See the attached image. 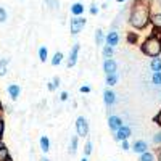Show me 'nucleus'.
Listing matches in <instances>:
<instances>
[{"label": "nucleus", "instance_id": "1", "mask_svg": "<svg viewBox=\"0 0 161 161\" xmlns=\"http://www.w3.org/2000/svg\"><path fill=\"white\" fill-rule=\"evenodd\" d=\"M150 3L148 0H136L130 7V15H129V24L132 28L139 31L145 29L150 24Z\"/></svg>", "mask_w": 161, "mask_h": 161}, {"label": "nucleus", "instance_id": "2", "mask_svg": "<svg viewBox=\"0 0 161 161\" xmlns=\"http://www.w3.org/2000/svg\"><path fill=\"white\" fill-rule=\"evenodd\" d=\"M140 50L145 57H150V58L159 57L161 55V37L156 32L150 37H147L143 40V44L140 45Z\"/></svg>", "mask_w": 161, "mask_h": 161}, {"label": "nucleus", "instance_id": "3", "mask_svg": "<svg viewBox=\"0 0 161 161\" xmlns=\"http://www.w3.org/2000/svg\"><path fill=\"white\" fill-rule=\"evenodd\" d=\"M76 132H77V137H87L89 136V123L84 116H79L76 119Z\"/></svg>", "mask_w": 161, "mask_h": 161}, {"label": "nucleus", "instance_id": "4", "mask_svg": "<svg viewBox=\"0 0 161 161\" xmlns=\"http://www.w3.org/2000/svg\"><path fill=\"white\" fill-rule=\"evenodd\" d=\"M86 24H87V19H86L84 16H74V18L71 19V24H69V28H71V34H73V36L79 34L80 31H82V29L86 28Z\"/></svg>", "mask_w": 161, "mask_h": 161}, {"label": "nucleus", "instance_id": "5", "mask_svg": "<svg viewBox=\"0 0 161 161\" xmlns=\"http://www.w3.org/2000/svg\"><path fill=\"white\" fill-rule=\"evenodd\" d=\"M130 136H132V129H130V126L124 124V126H121V127L114 132V140H118V142L129 140Z\"/></svg>", "mask_w": 161, "mask_h": 161}, {"label": "nucleus", "instance_id": "6", "mask_svg": "<svg viewBox=\"0 0 161 161\" xmlns=\"http://www.w3.org/2000/svg\"><path fill=\"white\" fill-rule=\"evenodd\" d=\"M130 150L136 155H142L145 152H148V143H147L145 140H136L130 145Z\"/></svg>", "mask_w": 161, "mask_h": 161}, {"label": "nucleus", "instance_id": "7", "mask_svg": "<svg viewBox=\"0 0 161 161\" xmlns=\"http://www.w3.org/2000/svg\"><path fill=\"white\" fill-rule=\"evenodd\" d=\"M119 32L118 31H110L108 34L105 36V45H110V47H116L118 44H119Z\"/></svg>", "mask_w": 161, "mask_h": 161}, {"label": "nucleus", "instance_id": "8", "mask_svg": "<svg viewBox=\"0 0 161 161\" xmlns=\"http://www.w3.org/2000/svg\"><path fill=\"white\" fill-rule=\"evenodd\" d=\"M77 58H79V44H74L71 52H69V57H68V68H74L76 63H77Z\"/></svg>", "mask_w": 161, "mask_h": 161}, {"label": "nucleus", "instance_id": "9", "mask_svg": "<svg viewBox=\"0 0 161 161\" xmlns=\"http://www.w3.org/2000/svg\"><path fill=\"white\" fill-rule=\"evenodd\" d=\"M121 126H124V123H123V119H121L119 116H116V114H111L110 118H108V127L113 130V132H116Z\"/></svg>", "mask_w": 161, "mask_h": 161}, {"label": "nucleus", "instance_id": "10", "mask_svg": "<svg viewBox=\"0 0 161 161\" xmlns=\"http://www.w3.org/2000/svg\"><path fill=\"white\" fill-rule=\"evenodd\" d=\"M103 71H105V74H113V73H116V71H118V63H116L113 58L105 60V61H103Z\"/></svg>", "mask_w": 161, "mask_h": 161}, {"label": "nucleus", "instance_id": "11", "mask_svg": "<svg viewBox=\"0 0 161 161\" xmlns=\"http://www.w3.org/2000/svg\"><path fill=\"white\" fill-rule=\"evenodd\" d=\"M103 102L106 106H113L116 103V93L111 90V89H106L103 92Z\"/></svg>", "mask_w": 161, "mask_h": 161}, {"label": "nucleus", "instance_id": "12", "mask_svg": "<svg viewBox=\"0 0 161 161\" xmlns=\"http://www.w3.org/2000/svg\"><path fill=\"white\" fill-rule=\"evenodd\" d=\"M7 92H8V95L11 100H18V97L21 95V87L18 84H10L7 87Z\"/></svg>", "mask_w": 161, "mask_h": 161}, {"label": "nucleus", "instance_id": "13", "mask_svg": "<svg viewBox=\"0 0 161 161\" xmlns=\"http://www.w3.org/2000/svg\"><path fill=\"white\" fill-rule=\"evenodd\" d=\"M69 10H71V15H73V16H82V13L86 11V7L80 3V2H76V3L71 5Z\"/></svg>", "mask_w": 161, "mask_h": 161}, {"label": "nucleus", "instance_id": "14", "mask_svg": "<svg viewBox=\"0 0 161 161\" xmlns=\"http://www.w3.org/2000/svg\"><path fill=\"white\" fill-rule=\"evenodd\" d=\"M152 15H161V0H148Z\"/></svg>", "mask_w": 161, "mask_h": 161}, {"label": "nucleus", "instance_id": "15", "mask_svg": "<svg viewBox=\"0 0 161 161\" xmlns=\"http://www.w3.org/2000/svg\"><path fill=\"white\" fill-rule=\"evenodd\" d=\"M150 23H152L153 29L156 32H161V15H152L150 16Z\"/></svg>", "mask_w": 161, "mask_h": 161}, {"label": "nucleus", "instance_id": "16", "mask_svg": "<svg viewBox=\"0 0 161 161\" xmlns=\"http://www.w3.org/2000/svg\"><path fill=\"white\" fill-rule=\"evenodd\" d=\"M39 143H40V150H42L44 153H48V150H50V139L47 136H42L40 140H39Z\"/></svg>", "mask_w": 161, "mask_h": 161}, {"label": "nucleus", "instance_id": "17", "mask_svg": "<svg viewBox=\"0 0 161 161\" xmlns=\"http://www.w3.org/2000/svg\"><path fill=\"white\" fill-rule=\"evenodd\" d=\"M139 161H156V155L155 152H145L142 155H139Z\"/></svg>", "mask_w": 161, "mask_h": 161}, {"label": "nucleus", "instance_id": "18", "mask_svg": "<svg viewBox=\"0 0 161 161\" xmlns=\"http://www.w3.org/2000/svg\"><path fill=\"white\" fill-rule=\"evenodd\" d=\"M105 84L108 87H113L118 84V73H113V74H106V79H105Z\"/></svg>", "mask_w": 161, "mask_h": 161}, {"label": "nucleus", "instance_id": "19", "mask_svg": "<svg viewBox=\"0 0 161 161\" xmlns=\"http://www.w3.org/2000/svg\"><path fill=\"white\" fill-rule=\"evenodd\" d=\"M102 55H103V58H105V60L113 58V55H114V48H113V47H110V45H103Z\"/></svg>", "mask_w": 161, "mask_h": 161}, {"label": "nucleus", "instance_id": "20", "mask_svg": "<svg viewBox=\"0 0 161 161\" xmlns=\"http://www.w3.org/2000/svg\"><path fill=\"white\" fill-rule=\"evenodd\" d=\"M77 147H79V137L77 136H73L71 137V142H69V153L71 155H76Z\"/></svg>", "mask_w": 161, "mask_h": 161}, {"label": "nucleus", "instance_id": "21", "mask_svg": "<svg viewBox=\"0 0 161 161\" xmlns=\"http://www.w3.org/2000/svg\"><path fill=\"white\" fill-rule=\"evenodd\" d=\"M60 84H61V82H60V77H58V76H55V77H53V79L50 80V82H48V86H47V87H48V90H50V92H55V90L60 87Z\"/></svg>", "mask_w": 161, "mask_h": 161}, {"label": "nucleus", "instance_id": "22", "mask_svg": "<svg viewBox=\"0 0 161 161\" xmlns=\"http://www.w3.org/2000/svg\"><path fill=\"white\" fill-rule=\"evenodd\" d=\"M150 68H152L153 73H155V71H161V58H159V57L152 58V61H150Z\"/></svg>", "mask_w": 161, "mask_h": 161}, {"label": "nucleus", "instance_id": "23", "mask_svg": "<svg viewBox=\"0 0 161 161\" xmlns=\"http://www.w3.org/2000/svg\"><path fill=\"white\" fill-rule=\"evenodd\" d=\"M47 57H48V48L45 45L39 47V60L42 61V63H45L47 61Z\"/></svg>", "mask_w": 161, "mask_h": 161}, {"label": "nucleus", "instance_id": "24", "mask_svg": "<svg viewBox=\"0 0 161 161\" xmlns=\"http://www.w3.org/2000/svg\"><path fill=\"white\" fill-rule=\"evenodd\" d=\"M8 63H10V58H2V60H0V76H5L7 74Z\"/></svg>", "mask_w": 161, "mask_h": 161}, {"label": "nucleus", "instance_id": "25", "mask_svg": "<svg viewBox=\"0 0 161 161\" xmlns=\"http://www.w3.org/2000/svg\"><path fill=\"white\" fill-rule=\"evenodd\" d=\"M95 44L97 45H103L105 44V34L102 29H97L95 31Z\"/></svg>", "mask_w": 161, "mask_h": 161}, {"label": "nucleus", "instance_id": "26", "mask_svg": "<svg viewBox=\"0 0 161 161\" xmlns=\"http://www.w3.org/2000/svg\"><path fill=\"white\" fill-rule=\"evenodd\" d=\"M63 58H64V57H63V53H61V52H55V55H53V58H52L50 63H52L53 66H58V64L63 61Z\"/></svg>", "mask_w": 161, "mask_h": 161}, {"label": "nucleus", "instance_id": "27", "mask_svg": "<svg viewBox=\"0 0 161 161\" xmlns=\"http://www.w3.org/2000/svg\"><path fill=\"white\" fill-rule=\"evenodd\" d=\"M152 82H153V86L161 87V71H155L152 74Z\"/></svg>", "mask_w": 161, "mask_h": 161}, {"label": "nucleus", "instance_id": "28", "mask_svg": "<svg viewBox=\"0 0 161 161\" xmlns=\"http://www.w3.org/2000/svg\"><path fill=\"white\" fill-rule=\"evenodd\" d=\"M92 150H93V148H92V142H90V140H87V142H86V145H84V156H87V158H89V156H90V153H92Z\"/></svg>", "mask_w": 161, "mask_h": 161}, {"label": "nucleus", "instance_id": "29", "mask_svg": "<svg viewBox=\"0 0 161 161\" xmlns=\"http://www.w3.org/2000/svg\"><path fill=\"white\" fill-rule=\"evenodd\" d=\"M8 156H10L8 148H7V147H2V148H0V161H5Z\"/></svg>", "mask_w": 161, "mask_h": 161}, {"label": "nucleus", "instance_id": "30", "mask_svg": "<svg viewBox=\"0 0 161 161\" xmlns=\"http://www.w3.org/2000/svg\"><path fill=\"white\" fill-rule=\"evenodd\" d=\"M7 18H8L7 10H5L3 7H0V23H5V21H7Z\"/></svg>", "mask_w": 161, "mask_h": 161}, {"label": "nucleus", "instance_id": "31", "mask_svg": "<svg viewBox=\"0 0 161 161\" xmlns=\"http://www.w3.org/2000/svg\"><path fill=\"white\" fill-rule=\"evenodd\" d=\"M45 2H47V7H50L52 10L58 8V0H45Z\"/></svg>", "mask_w": 161, "mask_h": 161}, {"label": "nucleus", "instance_id": "32", "mask_svg": "<svg viewBox=\"0 0 161 161\" xmlns=\"http://www.w3.org/2000/svg\"><path fill=\"white\" fill-rule=\"evenodd\" d=\"M153 143L155 145H161V129L153 136Z\"/></svg>", "mask_w": 161, "mask_h": 161}, {"label": "nucleus", "instance_id": "33", "mask_svg": "<svg viewBox=\"0 0 161 161\" xmlns=\"http://www.w3.org/2000/svg\"><path fill=\"white\" fill-rule=\"evenodd\" d=\"M121 148H123L124 152L130 150V143H129V140H123V142H121Z\"/></svg>", "mask_w": 161, "mask_h": 161}, {"label": "nucleus", "instance_id": "34", "mask_svg": "<svg viewBox=\"0 0 161 161\" xmlns=\"http://www.w3.org/2000/svg\"><path fill=\"white\" fill-rule=\"evenodd\" d=\"M153 121H155V123H156V124L159 126V129H161V110H159V111L156 113V116L153 118Z\"/></svg>", "mask_w": 161, "mask_h": 161}, {"label": "nucleus", "instance_id": "35", "mask_svg": "<svg viewBox=\"0 0 161 161\" xmlns=\"http://www.w3.org/2000/svg\"><path fill=\"white\" fill-rule=\"evenodd\" d=\"M89 11H90V15H97V13H98V7H97V3H92Z\"/></svg>", "mask_w": 161, "mask_h": 161}, {"label": "nucleus", "instance_id": "36", "mask_svg": "<svg viewBox=\"0 0 161 161\" xmlns=\"http://www.w3.org/2000/svg\"><path fill=\"white\" fill-rule=\"evenodd\" d=\"M68 98H69V93L66 92V90H63V92L60 93V100H61V102H66Z\"/></svg>", "mask_w": 161, "mask_h": 161}, {"label": "nucleus", "instance_id": "37", "mask_svg": "<svg viewBox=\"0 0 161 161\" xmlns=\"http://www.w3.org/2000/svg\"><path fill=\"white\" fill-rule=\"evenodd\" d=\"M79 92L80 93H89L90 92V86H80L79 87Z\"/></svg>", "mask_w": 161, "mask_h": 161}, {"label": "nucleus", "instance_id": "38", "mask_svg": "<svg viewBox=\"0 0 161 161\" xmlns=\"http://www.w3.org/2000/svg\"><path fill=\"white\" fill-rule=\"evenodd\" d=\"M3 130H5V123H3L2 116H0V136H2V134H3Z\"/></svg>", "mask_w": 161, "mask_h": 161}, {"label": "nucleus", "instance_id": "39", "mask_svg": "<svg viewBox=\"0 0 161 161\" xmlns=\"http://www.w3.org/2000/svg\"><path fill=\"white\" fill-rule=\"evenodd\" d=\"M155 155H156V161H161V148H156Z\"/></svg>", "mask_w": 161, "mask_h": 161}, {"label": "nucleus", "instance_id": "40", "mask_svg": "<svg viewBox=\"0 0 161 161\" xmlns=\"http://www.w3.org/2000/svg\"><path fill=\"white\" fill-rule=\"evenodd\" d=\"M129 42H136V36H134V34H129Z\"/></svg>", "mask_w": 161, "mask_h": 161}, {"label": "nucleus", "instance_id": "41", "mask_svg": "<svg viewBox=\"0 0 161 161\" xmlns=\"http://www.w3.org/2000/svg\"><path fill=\"white\" fill-rule=\"evenodd\" d=\"M40 161H50V159H48L47 156H42V158H40Z\"/></svg>", "mask_w": 161, "mask_h": 161}, {"label": "nucleus", "instance_id": "42", "mask_svg": "<svg viewBox=\"0 0 161 161\" xmlns=\"http://www.w3.org/2000/svg\"><path fill=\"white\" fill-rule=\"evenodd\" d=\"M116 2H118V3H124V2H126V0H116Z\"/></svg>", "mask_w": 161, "mask_h": 161}, {"label": "nucleus", "instance_id": "43", "mask_svg": "<svg viewBox=\"0 0 161 161\" xmlns=\"http://www.w3.org/2000/svg\"><path fill=\"white\" fill-rule=\"evenodd\" d=\"M80 161H89V158H87V156H84V158H82V159H80Z\"/></svg>", "mask_w": 161, "mask_h": 161}, {"label": "nucleus", "instance_id": "44", "mask_svg": "<svg viewBox=\"0 0 161 161\" xmlns=\"http://www.w3.org/2000/svg\"><path fill=\"white\" fill-rule=\"evenodd\" d=\"M5 161H13V158H11V156H8V158H7Z\"/></svg>", "mask_w": 161, "mask_h": 161}, {"label": "nucleus", "instance_id": "45", "mask_svg": "<svg viewBox=\"0 0 161 161\" xmlns=\"http://www.w3.org/2000/svg\"><path fill=\"white\" fill-rule=\"evenodd\" d=\"M0 108H2V102H0Z\"/></svg>", "mask_w": 161, "mask_h": 161}, {"label": "nucleus", "instance_id": "46", "mask_svg": "<svg viewBox=\"0 0 161 161\" xmlns=\"http://www.w3.org/2000/svg\"><path fill=\"white\" fill-rule=\"evenodd\" d=\"M0 140H2V136H0Z\"/></svg>", "mask_w": 161, "mask_h": 161}]
</instances>
